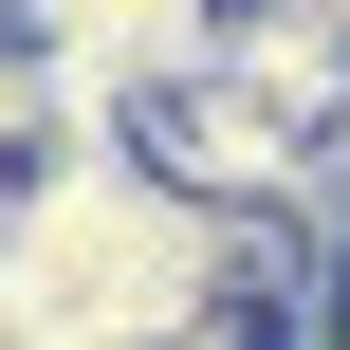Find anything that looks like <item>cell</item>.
<instances>
[{
  "mask_svg": "<svg viewBox=\"0 0 350 350\" xmlns=\"http://www.w3.org/2000/svg\"><path fill=\"white\" fill-rule=\"evenodd\" d=\"M18 55L55 92V129H129L148 92H185L221 55V0H18Z\"/></svg>",
  "mask_w": 350,
  "mask_h": 350,
  "instance_id": "cell-1",
  "label": "cell"
},
{
  "mask_svg": "<svg viewBox=\"0 0 350 350\" xmlns=\"http://www.w3.org/2000/svg\"><path fill=\"white\" fill-rule=\"evenodd\" d=\"M203 74H221V92H258L295 148H332V129H350V0H240Z\"/></svg>",
  "mask_w": 350,
  "mask_h": 350,
  "instance_id": "cell-2",
  "label": "cell"
},
{
  "mask_svg": "<svg viewBox=\"0 0 350 350\" xmlns=\"http://www.w3.org/2000/svg\"><path fill=\"white\" fill-rule=\"evenodd\" d=\"M0 18H18V0H0Z\"/></svg>",
  "mask_w": 350,
  "mask_h": 350,
  "instance_id": "cell-3",
  "label": "cell"
}]
</instances>
